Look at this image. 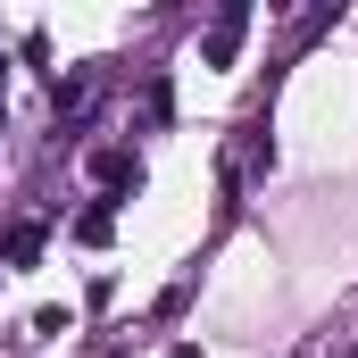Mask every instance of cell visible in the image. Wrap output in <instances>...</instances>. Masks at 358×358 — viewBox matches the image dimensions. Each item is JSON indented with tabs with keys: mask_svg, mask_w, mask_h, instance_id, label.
Instances as JSON below:
<instances>
[{
	"mask_svg": "<svg viewBox=\"0 0 358 358\" xmlns=\"http://www.w3.org/2000/svg\"><path fill=\"white\" fill-rule=\"evenodd\" d=\"M242 25H250V8H242V0H234V8H217V25H208V42H200V59H208V67H225V59L242 50Z\"/></svg>",
	"mask_w": 358,
	"mask_h": 358,
	"instance_id": "obj_1",
	"label": "cell"
},
{
	"mask_svg": "<svg viewBox=\"0 0 358 358\" xmlns=\"http://www.w3.org/2000/svg\"><path fill=\"white\" fill-rule=\"evenodd\" d=\"M108 225H117V208H108V200H92L84 217H76V242H108Z\"/></svg>",
	"mask_w": 358,
	"mask_h": 358,
	"instance_id": "obj_3",
	"label": "cell"
},
{
	"mask_svg": "<svg viewBox=\"0 0 358 358\" xmlns=\"http://www.w3.org/2000/svg\"><path fill=\"white\" fill-rule=\"evenodd\" d=\"M34 250H42V225H17V234H8V259H17V267H25V259H34Z\"/></svg>",
	"mask_w": 358,
	"mask_h": 358,
	"instance_id": "obj_4",
	"label": "cell"
},
{
	"mask_svg": "<svg viewBox=\"0 0 358 358\" xmlns=\"http://www.w3.org/2000/svg\"><path fill=\"white\" fill-rule=\"evenodd\" d=\"M92 176H100V183H142V167H134V150H100Z\"/></svg>",
	"mask_w": 358,
	"mask_h": 358,
	"instance_id": "obj_2",
	"label": "cell"
}]
</instances>
